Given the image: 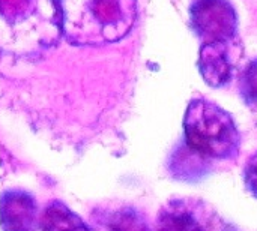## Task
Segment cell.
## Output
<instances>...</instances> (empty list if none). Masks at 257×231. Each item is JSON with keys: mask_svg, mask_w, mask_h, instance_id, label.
Wrapping results in <instances>:
<instances>
[{"mask_svg": "<svg viewBox=\"0 0 257 231\" xmlns=\"http://www.w3.org/2000/svg\"><path fill=\"white\" fill-rule=\"evenodd\" d=\"M62 35L57 0H0V54L35 57Z\"/></svg>", "mask_w": 257, "mask_h": 231, "instance_id": "obj_1", "label": "cell"}, {"mask_svg": "<svg viewBox=\"0 0 257 231\" xmlns=\"http://www.w3.org/2000/svg\"><path fill=\"white\" fill-rule=\"evenodd\" d=\"M93 219L101 231H152L146 216L128 204L99 207Z\"/></svg>", "mask_w": 257, "mask_h": 231, "instance_id": "obj_8", "label": "cell"}, {"mask_svg": "<svg viewBox=\"0 0 257 231\" xmlns=\"http://www.w3.org/2000/svg\"><path fill=\"white\" fill-rule=\"evenodd\" d=\"M190 15L193 30L203 44L233 42L238 35V14L229 0H196Z\"/></svg>", "mask_w": 257, "mask_h": 231, "instance_id": "obj_4", "label": "cell"}, {"mask_svg": "<svg viewBox=\"0 0 257 231\" xmlns=\"http://www.w3.org/2000/svg\"><path fill=\"white\" fill-rule=\"evenodd\" d=\"M62 33L74 45L102 47L119 42L133 30L137 0H57Z\"/></svg>", "mask_w": 257, "mask_h": 231, "instance_id": "obj_2", "label": "cell"}, {"mask_svg": "<svg viewBox=\"0 0 257 231\" xmlns=\"http://www.w3.org/2000/svg\"><path fill=\"white\" fill-rule=\"evenodd\" d=\"M155 231H211V212L200 201L170 200L158 212Z\"/></svg>", "mask_w": 257, "mask_h": 231, "instance_id": "obj_5", "label": "cell"}, {"mask_svg": "<svg viewBox=\"0 0 257 231\" xmlns=\"http://www.w3.org/2000/svg\"><path fill=\"white\" fill-rule=\"evenodd\" d=\"M244 180L248 191L257 197V152L248 159L244 170Z\"/></svg>", "mask_w": 257, "mask_h": 231, "instance_id": "obj_12", "label": "cell"}, {"mask_svg": "<svg viewBox=\"0 0 257 231\" xmlns=\"http://www.w3.org/2000/svg\"><path fill=\"white\" fill-rule=\"evenodd\" d=\"M42 231H92V228L65 203L51 200L39 213Z\"/></svg>", "mask_w": 257, "mask_h": 231, "instance_id": "obj_9", "label": "cell"}, {"mask_svg": "<svg viewBox=\"0 0 257 231\" xmlns=\"http://www.w3.org/2000/svg\"><path fill=\"white\" fill-rule=\"evenodd\" d=\"M185 144L209 159H233L241 135L233 117L212 101L193 99L184 117Z\"/></svg>", "mask_w": 257, "mask_h": 231, "instance_id": "obj_3", "label": "cell"}, {"mask_svg": "<svg viewBox=\"0 0 257 231\" xmlns=\"http://www.w3.org/2000/svg\"><path fill=\"white\" fill-rule=\"evenodd\" d=\"M239 90L244 101L250 107L257 108V59L250 62L244 69L239 81Z\"/></svg>", "mask_w": 257, "mask_h": 231, "instance_id": "obj_11", "label": "cell"}, {"mask_svg": "<svg viewBox=\"0 0 257 231\" xmlns=\"http://www.w3.org/2000/svg\"><path fill=\"white\" fill-rule=\"evenodd\" d=\"M230 44L232 42H205L200 47L199 71L205 83L211 87L227 84L233 75Z\"/></svg>", "mask_w": 257, "mask_h": 231, "instance_id": "obj_7", "label": "cell"}, {"mask_svg": "<svg viewBox=\"0 0 257 231\" xmlns=\"http://www.w3.org/2000/svg\"><path fill=\"white\" fill-rule=\"evenodd\" d=\"M209 158L200 155L190 146H181L175 150L170 159V171L173 177L182 180L199 179L209 171Z\"/></svg>", "mask_w": 257, "mask_h": 231, "instance_id": "obj_10", "label": "cell"}, {"mask_svg": "<svg viewBox=\"0 0 257 231\" xmlns=\"http://www.w3.org/2000/svg\"><path fill=\"white\" fill-rule=\"evenodd\" d=\"M39 213L35 197L26 189L11 188L0 195L2 231H36Z\"/></svg>", "mask_w": 257, "mask_h": 231, "instance_id": "obj_6", "label": "cell"}]
</instances>
